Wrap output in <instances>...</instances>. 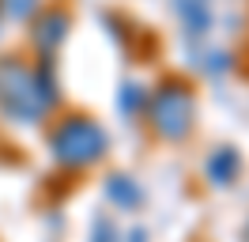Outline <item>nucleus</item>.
Wrapping results in <instances>:
<instances>
[{"label": "nucleus", "mask_w": 249, "mask_h": 242, "mask_svg": "<svg viewBox=\"0 0 249 242\" xmlns=\"http://www.w3.org/2000/svg\"><path fill=\"white\" fill-rule=\"evenodd\" d=\"M49 99L38 87V76L31 64H23L19 57H0V110L8 118L23 121H42L49 114Z\"/></svg>", "instance_id": "nucleus-1"}, {"label": "nucleus", "mask_w": 249, "mask_h": 242, "mask_svg": "<svg viewBox=\"0 0 249 242\" xmlns=\"http://www.w3.org/2000/svg\"><path fill=\"white\" fill-rule=\"evenodd\" d=\"M193 114H196V99L185 80H162L155 95H147V118L151 129L166 140H181L193 129Z\"/></svg>", "instance_id": "nucleus-2"}, {"label": "nucleus", "mask_w": 249, "mask_h": 242, "mask_svg": "<svg viewBox=\"0 0 249 242\" xmlns=\"http://www.w3.org/2000/svg\"><path fill=\"white\" fill-rule=\"evenodd\" d=\"M49 148H53V155H57L64 166H91V163H98L102 151H106V133H102V125H94L91 118L72 114V118H64L61 125L53 129Z\"/></svg>", "instance_id": "nucleus-3"}, {"label": "nucleus", "mask_w": 249, "mask_h": 242, "mask_svg": "<svg viewBox=\"0 0 249 242\" xmlns=\"http://www.w3.org/2000/svg\"><path fill=\"white\" fill-rule=\"evenodd\" d=\"M68 27H72V19H68V12H61V8L38 12L31 19V42L38 45L42 57H53L64 45V38H68Z\"/></svg>", "instance_id": "nucleus-4"}, {"label": "nucleus", "mask_w": 249, "mask_h": 242, "mask_svg": "<svg viewBox=\"0 0 249 242\" xmlns=\"http://www.w3.org/2000/svg\"><path fill=\"white\" fill-rule=\"evenodd\" d=\"M178 15L193 38L208 34V27H212V4L208 0H178Z\"/></svg>", "instance_id": "nucleus-5"}, {"label": "nucleus", "mask_w": 249, "mask_h": 242, "mask_svg": "<svg viewBox=\"0 0 249 242\" xmlns=\"http://www.w3.org/2000/svg\"><path fill=\"white\" fill-rule=\"evenodd\" d=\"M238 166H242L238 151H234V148H219L215 155L208 159V178L215 182V185H231L234 174H238Z\"/></svg>", "instance_id": "nucleus-6"}, {"label": "nucleus", "mask_w": 249, "mask_h": 242, "mask_svg": "<svg viewBox=\"0 0 249 242\" xmlns=\"http://www.w3.org/2000/svg\"><path fill=\"white\" fill-rule=\"evenodd\" d=\"M109 197H113V201H117V204H124V208H132V204H140V189H136V185H132V178H109Z\"/></svg>", "instance_id": "nucleus-7"}, {"label": "nucleus", "mask_w": 249, "mask_h": 242, "mask_svg": "<svg viewBox=\"0 0 249 242\" xmlns=\"http://www.w3.org/2000/svg\"><path fill=\"white\" fill-rule=\"evenodd\" d=\"M0 12L8 19H34L42 12V0H0Z\"/></svg>", "instance_id": "nucleus-8"}, {"label": "nucleus", "mask_w": 249, "mask_h": 242, "mask_svg": "<svg viewBox=\"0 0 249 242\" xmlns=\"http://www.w3.org/2000/svg\"><path fill=\"white\" fill-rule=\"evenodd\" d=\"M140 102H147V91H143V87H136V83H128V87L121 91V110L136 114V110H140Z\"/></svg>", "instance_id": "nucleus-9"}, {"label": "nucleus", "mask_w": 249, "mask_h": 242, "mask_svg": "<svg viewBox=\"0 0 249 242\" xmlns=\"http://www.w3.org/2000/svg\"><path fill=\"white\" fill-rule=\"evenodd\" d=\"M94 242H121V235H117V227L109 220H98L94 223Z\"/></svg>", "instance_id": "nucleus-10"}, {"label": "nucleus", "mask_w": 249, "mask_h": 242, "mask_svg": "<svg viewBox=\"0 0 249 242\" xmlns=\"http://www.w3.org/2000/svg\"><path fill=\"white\" fill-rule=\"evenodd\" d=\"M132 242H143V231H132Z\"/></svg>", "instance_id": "nucleus-11"}, {"label": "nucleus", "mask_w": 249, "mask_h": 242, "mask_svg": "<svg viewBox=\"0 0 249 242\" xmlns=\"http://www.w3.org/2000/svg\"><path fill=\"white\" fill-rule=\"evenodd\" d=\"M246 235H249V227H246Z\"/></svg>", "instance_id": "nucleus-12"}]
</instances>
